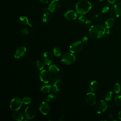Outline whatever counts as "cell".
Wrapping results in <instances>:
<instances>
[{
  "instance_id": "obj_1",
  "label": "cell",
  "mask_w": 121,
  "mask_h": 121,
  "mask_svg": "<svg viewBox=\"0 0 121 121\" xmlns=\"http://www.w3.org/2000/svg\"><path fill=\"white\" fill-rule=\"evenodd\" d=\"M106 31V28L101 25H95L92 26L89 29L88 33L92 38L98 39L104 36Z\"/></svg>"
},
{
  "instance_id": "obj_2",
  "label": "cell",
  "mask_w": 121,
  "mask_h": 121,
  "mask_svg": "<svg viewBox=\"0 0 121 121\" xmlns=\"http://www.w3.org/2000/svg\"><path fill=\"white\" fill-rule=\"evenodd\" d=\"M92 8L91 3L86 0H81L76 5V9L78 13L80 15H85Z\"/></svg>"
},
{
  "instance_id": "obj_3",
  "label": "cell",
  "mask_w": 121,
  "mask_h": 121,
  "mask_svg": "<svg viewBox=\"0 0 121 121\" xmlns=\"http://www.w3.org/2000/svg\"><path fill=\"white\" fill-rule=\"evenodd\" d=\"M76 59L75 55L71 52L66 53L61 57V61L66 65H70L76 61Z\"/></svg>"
},
{
  "instance_id": "obj_4",
  "label": "cell",
  "mask_w": 121,
  "mask_h": 121,
  "mask_svg": "<svg viewBox=\"0 0 121 121\" xmlns=\"http://www.w3.org/2000/svg\"><path fill=\"white\" fill-rule=\"evenodd\" d=\"M23 102L22 100L18 97L13 98L10 102L9 107L12 111H18L21 107Z\"/></svg>"
},
{
  "instance_id": "obj_5",
  "label": "cell",
  "mask_w": 121,
  "mask_h": 121,
  "mask_svg": "<svg viewBox=\"0 0 121 121\" xmlns=\"http://www.w3.org/2000/svg\"><path fill=\"white\" fill-rule=\"evenodd\" d=\"M36 114V110L33 106H28L25 110V115L27 120L33 119L35 117Z\"/></svg>"
},
{
  "instance_id": "obj_6",
  "label": "cell",
  "mask_w": 121,
  "mask_h": 121,
  "mask_svg": "<svg viewBox=\"0 0 121 121\" xmlns=\"http://www.w3.org/2000/svg\"><path fill=\"white\" fill-rule=\"evenodd\" d=\"M83 48L82 42L77 41L72 43L69 46V51L72 53H77L80 52Z\"/></svg>"
},
{
  "instance_id": "obj_7",
  "label": "cell",
  "mask_w": 121,
  "mask_h": 121,
  "mask_svg": "<svg viewBox=\"0 0 121 121\" xmlns=\"http://www.w3.org/2000/svg\"><path fill=\"white\" fill-rule=\"evenodd\" d=\"M107 107L108 105L106 102L103 100H101L96 104L95 110L97 113L100 114L104 112L106 110Z\"/></svg>"
},
{
  "instance_id": "obj_8",
  "label": "cell",
  "mask_w": 121,
  "mask_h": 121,
  "mask_svg": "<svg viewBox=\"0 0 121 121\" xmlns=\"http://www.w3.org/2000/svg\"><path fill=\"white\" fill-rule=\"evenodd\" d=\"M39 78L42 82L44 83H48L51 80L52 76L49 71L46 70H42L40 72Z\"/></svg>"
},
{
  "instance_id": "obj_9",
  "label": "cell",
  "mask_w": 121,
  "mask_h": 121,
  "mask_svg": "<svg viewBox=\"0 0 121 121\" xmlns=\"http://www.w3.org/2000/svg\"><path fill=\"white\" fill-rule=\"evenodd\" d=\"M60 7V2L59 0H53L50 3L48 10L50 12L54 13L59 10Z\"/></svg>"
},
{
  "instance_id": "obj_10",
  "label": "cell",
  "mask_w": 121,
  "mask_h": 121,
  "mask_svg": "<svg viewBox=\"0 0 121 121\" xmlns=\"http://www.w3.org/2000/svg\"><path fill=\"white\" fill-rule=\"evenodd\" d=\"M85 100L88 104L93 105L96 102V96L94 93L89 92L86 94L85 96Z\"/></svg>"
},
{
  "instance_id": "obj_11",
  "label": "cell",
  "mask_w": 121,
  "mask_h": 121,
  "mask_svg": "<svg viewBox=\"0 0 121 121\" xmlns=\"http://www.w3.org/2000/svg\"><path fill=\"white\" fill-rule=\"evenodd\" d=\"M26 53V48L24 46H21L18 48L14 54V57L18 59L24 57Z\"/></svg>"
},
{
  "instance_id": "obj_12",
  "label": "cell",
  "mask_w": 121,
  "mask_h": 121,
  "mask_svg": "<svg viewBox=\"0 0 121 121\" xmlns=\"http://www.w3.org/2000/svg\"><path fill=\"white\" fill-rule=\"evenodd\" d=\"M42 59L43 63L45 65L50 66L52 62L53 57L50 52H46L43 54Z\"/></svg>"
},
{
  "instance_id": "obj_13",
  "label": "cell",
  "mask_w": 121,
  "mask_h": 121,
  "mask_svg": "<svg viewBox=\"0 0 121 121\" xmlns=\"http://www.w3.org/2000/svg\"><path fill=\"white\" fill-rule=\"evenodd\" d=\"M110 14L113 17H118L121 14V9L119 6L114 5L110 9Z\"/></svg>"
},
{
  "instance_id": "obj_14",
  "label": "cell",
  "mask_w": 121,
  "mask_h": 121,
  "mask_svg": "<svg viewBox=\"0 0 121 121\" xmlns=\"http://www.w3.org/2000/svg\"><path fill=\"white\" fill-rule=\"evenodd\" d=\"M39 111L43 115H47L50 112V107L49 104L45 102H42L39 105Z\"/></svg>"
},
{
  "instance_id": "obj_15",
  "label": "cell",
  "mask_w": 121,
  "mask_h": 121,
  "mask_svg": "<svg viewBox=\"0 0 121 121\" xmlns=\"http://www.w3.org/2000/svg\"><path fill=\"white\" fill-rule=\"evenodd\" d=\"M64 16L67 20L73 21L75 20L78 17L77 12H76L73 10H69L65 13Z\"/></svg>"
},
{
  "instance_id": "obj_16",
  "label": "cell",
  "mask_w": 121,
  "mask_h": 121,
  "mask_svg": "<svg viewBox=\"0 0 121 121\" xmlns=\"http://www.w3.org/2000/svg\"><path fill=\"white\" fill-rule=\"evenodd\" d=\"M12 118L17 121H21L24 119V115L23 114V113L20 112H19L18 111H16L15 112H14L12 114Z\"/></svg>"
},
{
  "instance_id": "obj_17",
  "label": "cell",
  "mask_w": 121,
  "mask_h": 121,
  "mask_svg": "<svg viewBox=\"0 0 121 121\" xmlns=\"http://www.w3.org/2000/svg\"><path fill=\"white\" fill-rule=\"evenodd\" d=\"M115 24V20L113 18L111 17L108 18L104 23L105 27L106 29H110L113 27Z\"/></svg>"
},
{
  "instance_id": "obj_18",
  "label": "cell",
  "mask_w": 121,
  "mask_h": 121,
  "mask_svg": "<svg viewBox=\"0 0 121 121\" xmlns=\"http://www.w3.org/2000/svg\"><path fill=\"white\" fill-rule=\"evenodd\" d=\"M19 20L20 23L24 26L26 25H28L29 26H32V25L29 23L28 19L27 17L25 16H21L19 18Z\"/></svg>"
},
{
  "instance_id": "obj_19",
  "label": "cell",
  "mask_w": 121,
  "mask_h": 121,
  "mask_svg": "<svg viewBox=\"0 0 121 121\" xmlns=\"http://www.w3.org/2000/svg\"><path fill=\"white\" fill-rule=\"evenodd\" d=\"M48 69L49 72L52 74H56L60 71L59 68L55 65H50Z\"/></svg>"
},
{
  "instance_id": "obj_20",
  "label": "cell",
  "mask_w": 121,
  "mask_h": 121,
  "mask_svg": "<svg viewBox=\"0 0 121 121\" xmlns=\"http://www.w3.org/2000/svg\"><path fill=\"white\" fill-rule=\"evenodd\" d=\"M60 82H58L53 84V86L52 87V91L55 94H57L60 92Z\"/></svg>"
},
{
  "instance_id": "obj_21",
  "label": "cell",
  "mask_w": 121,
  "mask_h": 121,
  "mask_svg": "<svg viewBox=\"0 0 121 121\" xmlns=\"http://www.w3.org/2000/svg\"><path fill=\"white\" fill-rule=\"evenodd\" d=\"M51 88L52 86L51 85H45L41 87L40 91L43 93H48L50 91Z\"/></svg>"
},
{
  "instance_id": "obj_22",
  "label": "cell",
  "mask_w": 121,
  "mask_h": 121,
  "mask_svg": "<svg viewBox=\"0 0 121 121\" xmlns=\"http://www.w3.org/2000/svg\"><path fill=\"white\" fill-rule=\"evenodd\" d=\"M98 87V83L96 81H92L89 85V88L91 91H95Z\"/></svg>"
},
{
  "instance_id": "obj_23",
  "label": "cell",
  "mask_w": 121,
  "mask_h": 121,
  "mask_svg": "<svg viewBox=\"0 0 121 121\" xmlns=\"http://www.w3.org/2000/svg\"><path fill=\"white\" fill-rule=\"evenodd\" d=\"M51 17L52 16L50 13H49V12H46L43 14L42 17V20L44 23L48 22L51 20Z\"/></svg>"
},
{
  "instance_id": "obj_24",
  "label": "cell",
  "mask_w": 121,
  "mask_h": 121,
  "mask_svg": "<svg viewBox=\"0 0 121 121\" xmlns=\"http://www.w3.org/2000/svg\"><path fill=\"white\" fill-rule=\"evenodd\" d=\"M114 96V94L112 91H109L107 92L105 96V100L106 101H110L112 100Z\"/></svg>"
},
{
  "instance_id": "obj_25",
  "label": "cell",
  "mask_w": 121,
  "mask_h": 121,
  "mask_svg": "<svg viewBox=\"0 0 121 121\" xmlns=\"http://www.w3.org/2000/svg\"><path fill=\"white\" fill-rule=\"evenodd\" d=\"M113 92L116 94H119L121 90V87L120 85L118 83H115L113 86Z\"/></svg>"
},
{
  "instance_id": "obj_26",
  "label": "cell",
  "mask_w": 121,
  "mask_h": 121,
  "mask_svg": "<svg viewBox=\"0 0 121 121\" xmlns=\"http://www.w3.org/2000/svg\"><path fill=\"white\" fill-rule=\"evenodd\" d=\"M53 52L54 55L57 57L60 56L61 54V51L60 49V48L58 47H56L53 48Z\"/></svg>"
},
{
  "instance_id": "obj_27",
  "label": "cell",
  "mask_w": 121,
  "mask_h": 121,
  "mask_svg": "<svg viewBox=\"0 0 121 121\" xmlns=\"http://www.w3.org/2000/svg\"><path fill=\"white\" fill-rule=\"evenodd\" d=\"M56 99V96L53 94L49 95L46 98V101L47 102L51 103L53 102Z\"/></svg>"
},
{
  "instance_id": "obj_28",
  "label": "cell",
  "mask_w": 121,
  "mask_h": 121,
  "mask_svg": "<svg viewBox=\"0 0 121 121\" xmlns=\"http://www.w3.org/2000/svg\"><path fill=\"white\" fill-rule=\"evenodd\" d=\"M36 67L38 70L41 71L43 70V69L44 68V65L41 61L38 60H37V61L36 62Z\"/></svg>"
},
{
  "instance_id": "obj_29",
  "label": "cell",
  "mask_w": 121,
  "mask_h": 121,
  "mask_svg": "<svg viewBox=\"0 0 121 121\" xmlns=\"http://www.w3.org/2000/svg\"><path fill=\"white\" fill-rule=\"evenodd\" d=\"M115 104L119 106H121V95H118L115 96L114 99Z\"/></svg>"
},
{
  "instance_id": "obj_30",
  "label": "cell",
  "mask_w": 121,
  "mask_h": 121,
  "mask_svg": "<svg viewBox=\"0 0 121 121\" xmlns=\"http://www.w3.org/2000/svg\"><path fill=\"white\" fill-rule=\"evenodd\" d=\"M31 98L30 97L28 96H26L24 98H23V99H22V102L23 104H29L31 102Z\"/></svg>"
},
{
  "instance_id": "obj_31",
  "label": "cell",
  "mask_w": 121,
  "mask_h": 121,
  "mask_svg": "<svg viewBox=\"0 0 121 121\" xmlns=\"http://www.w3.org/2000/svg\"><path fill=\"white\" fill-rule=\"evenodd\" d=\"M61 80H62V78L60 76H57L55 77H54L52 80V84L53 85V84H54L56 82H61Z\"/></svg>"
},
{
  "instance_id": "obj_32",
  "label": "cell",
  "mask_w": 121,
  "mask_h": 121,
  "mask_svg": "<svg viewBox=\"0 0 121 121\" xmlns=\"http://www.w3.org/2000/svg\"><path fill=\"white\" fill-rule=\"evenodd\" d=\"M78 19L80 23H84V24L86 23V22L87 20V19L86 18V17L84 15H80V16L78 17Z\"/></svg>"
},
{
  "instance_id": "obj_33",
  "label": "cell",
  "mask_w": 121,
  "mask_h": 121,
  "mask_svg": "<svg viewBox=\"0 0 121 121\" xmlns=\"http://www.w3.org/2000/svg\"><path fill=\"white\" fill-rule=\"evenodd\" d=\"M94 18L95 20H96V21H98V22H100L102 20V17L101 15L99 13L95 14L94 17Z\"/></svg>"
},
{
  "instance_id": "obj_34",
  "label": "cell",
  "mask_w": 121,
  "mask_h": 121,
  "mask_svg": "<svg viewBox=\"0 0 121 121\" xmlns=\"http://www.w3.org/2000/svg\"><path fill=\"white\" fill-rule=\"evenodd\" d=\"M29 30L26 28H24L21 30V33L24 35H27L29 34Z\"/></svg>"
},
{
  "instance_id": "obj_35",
  "label": "cell",
  "mask_w": 121,
  "mask_h": 121,
  "mask_svg": "<svg viewBox=\"0 0 121 121\" xmlns=\"http://www.w3.org/2000/svg\"><path fill=\"white\" fill-rule=\"evenodd\" d=\"M109 9V8L108 6H104L102 9V12L103 13H106Z\"/></svg>"
},
{
  "instance_id": "obj_36",
  "label": "cell",
  "mask_w": 121,
  "mask_h": 121,
  "mask_svg": "<svg viewBox=\"0 0 121 121\" xmlns=\"http://www.w3.org/2000/svg\"><path fill=\"white\" fill-rule=\"evenodd\" d=\"M40 2L42 3V4H47L48 3V1H49V0H39Z\"/></svg>"
},
{
  "instance_id": "obj_37",
  "label": "cell",
  "mask_w": 121,
  "mask_h": 121,
  "mask_svg": "<svg viewBox=\"0 0 121 121\" xmlns=\"http://www.w3.org/2000/svg\"><path fill=\"white\" fill-rule=\"evenodd\" d=\"M87 40H88V38H87V36H84V37H83L82 38V42H86Z\"/></svg>"
},
{
  "instance_id": "obj_38",
  "label": "cell",
  "mask_w": 121,
  "mask_h": 121,
  "mask_svg": "<svg viewBox=\"0 0 121 121\" xmlns=\"http://www.w3.org/2000/svg\"><path fill=\"white\" fill-rule=\"evenodd\" d=\"M107 1L109 3L112 4H114L116 0H107Z\"/></svg>"
},
{
  "instance_id": "obj_39",
  "label": "cell",
  "mask_w": 121,
  "mask_h": 121,
  "mask_svg": "<svg viewBox=\"0 0 121 121\" xmlns=\"http://www.w3.org/2000/svg\"><path fill=\"white\" fill-rule=\"evenodd\" d=\"M118 116L119 119L120 120H121V110L119 111V113H118Z\"/></svg>"
},
{
  "instance_id": "obj_40",
  "label": "cell",
  "mask_w": 121,
  "mask_h": 121,
  "mask_svg": "<svg viewBox=\"0 0 121 121\" xmlns=\"http://www.w3.org/2000/svg\"><path fill=\"white\" fill-rule=\"evenodd\" d=\"M91 21L90 20L87 19V20H86V21L85 24H89L91 23Z\"/></svg>"
},
{
  "instance_id": "obj_41",
  "label": "cell",
  "mask_w": 121,
  "mask_h": 121,
  "mask_svg": "<svg viewBox=\"0 0 121 121\" xmlns=\"http://www.w3.org/2000/svg\"><path fill=\"white\" fill-rule=\"evenodd\" d=\"M121 4V1L120 0H118L117 2V5L118 6H120Z\"/></svg>"
},
{
  "instance_id": "obj_42",
  "label": "cell",
  "mask_w": 121,
  "mask_h": 121,
  "mask_svg": "<svg viewBox=\"0 0 121 121\" xmlns=\"http://www.w3.org/2000/svg\"><path fill=\"white\" fill-rule=\"evenodd\" d=\"M99 2H101V1H102L103 0H98Z\"/></svg>"
}]
</instances>
